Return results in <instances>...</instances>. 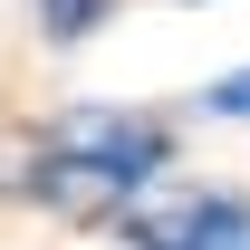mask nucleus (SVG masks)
I'll use <instances>...</instances> for the list:
<instances>
[{
    "label": "nucleus",
    "instance_id": "nucleus-3",
    "mask_svg": "<svg viewBox=\"0 0 250 250\" xmlns=\"http://www.w3.org/2000/svg\"><path fill=\"white\" fill-rule=\"evenodd\" d=\"M106 10H116V0H39V29L58 39V48H77V39L106 29Z\"/></svg>",
    "mask_w": 250,
    "mask_h": 250
},
{
    "label": "nucleus",
    "instance_id": "nucleus-4",
    "mask_svg": "<svg viewBox=\"0 0 250 250\" xmlns=\"http://www.w3.org/2000/svg\"><path fill=\"white\" fill-rule=\"evenodd\" d=\"M202 106H212V116H241V125H250V67L212 77V87H202Z\"/></svg>",
    "mask_w": 250,
    "mask_h": 250
},
{
    "label": "nucleus",
    "instance_id": "nucleus-1",
    "mask_svg": "<svg viewBox=\"0 0 250 250\" xmlns=\"http://www.w3.org/2000/svg\"><path fill=\"white\" fill-rule=\"evenodd\" d=\"M164 164H173V125L164 116H145V106H77V116H58L29 145L20 192L48 202L58 221H116L164 183Z\"/></svg>",
    "mask_w": 250,
    "mask_h": 250
},
{
    "label": "nucleus",
    "instance_id": "nucleus-2",
    "mask_svg": "<svg viewBox=\"0 0 250 250\" xmlns=\"http://www.w3.org/2000/svg\"><path fill=\"white\" fill-rule=\"evenodd\" d=\"M116 231L135 250H250V202L241 192H183L154 212H116Z\"/></svg>",
    "mask_w": 250,
    "mask_h": 250
}]
</instances>
